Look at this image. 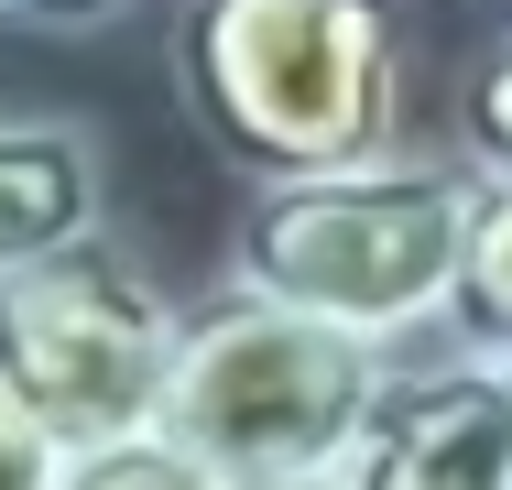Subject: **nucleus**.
Segmentation results:
<instances>
[{
  "label": "nucleus",
  "instance_id": "9",
  "mask_svg": "<svg viewBox=\"0 0 512 490\" xmlns=\"http://www.w3.org/2000/svg\"><path fill=\"white\" fill-rule=\"evenodd\" d=\"M458 131H469V153H480V164H502V175H512V44L480 66V77H469V109H458Z\"/></svg>",
  "mask_w": 512,
  "mask_h": 490
},
{
  "label": "nucleus",
  "instance_id": "10",
  "mask_svg": "<svg viewBox=\"0 0 512 490\" xmlns=\"http://www.w3.org/2000/svg\"><path fill=\"white\" fill-rule=\"evenodd\" d=\"M55 469H66V447H55V436H33V425L0 403V490H55Z\"/></svg>",
  "mask_w": 512,
  "mask_h": 490
},
{
  "label": "nucleus",
  "instance_id": "5",
  "mask_svg": "<svg viewBox=\"0 0 512 490\" xmlns=\"http://www.w3.org/2000/svg\"><path fill=\"white\" fill-rule=\"evenodd\" d=\"M338 490H512V360H480L458 338L382 360Z\"/></svg>",
  "mask_w": 512,
  "mask_h": 490
},
{
  "label": "nucleus",
  "instance_id": "13",
  "mask_svg": "<svg viewBox=\"0 0 512 490\" xmlns=\"http://www.w3.org/2000/svg\"><path fill=\"white\" fill-rule=\"evenodd\" d=\"M0 22H11V0H0Z\"/></svg>",
  "mask_w": 512,
  "mask_h": 490
},
{
  "label": "nucleus",
  "instance_id": "12",
  "mask_svg": "<svg viewBox=\"0 0 512 490\" xmlns=\"http://www.w3.org/2000/svg\"><path fill=\"white\" fill-rule=\"evenodd\" d=\"M295 490H338V480H295Z\"/></svg>",
  "mask_w": 512,
  "mask_h": 490
},
{
  "label": "nucleus",
  "instance_id": "4",
  "mask_svg": "<svg viewBox=\"0 0 512 490\" xmlns=\"http://www.w3.org/2000/svg\"><path fill=\"white\" fill-rule=\"evenodd\" d=\"M186 305L153 284L109 229L0 273V403L55 436V447H109L164 414Z\"/></svg>",
  "mask_w": 512,
  "mask_h": 490
},
{
  "label": "nucleus",
  "instance_id": "6",
  "mask_svg": "<svg viewBox=\"0 0 512 490\" xmlns=\"http://www.w3.org/2000/svg\"><path fill=\"white\" fill-rule=\"evenodd\" d=\"M109 229V164L88 120H0V273Z\"/></svg>",
  "mask_w": 512,
  "mask_h": 490
},
{
  "label": "nucleus",
  "instance_id": "8",
  "mask_svg": "<svg viewBox=\"0 0 512 490\" xmlns=\"http://www.w3.org/2000/svg\"><path fill=\"white\" fill-rule=\"evenodd\" d=\"M55 490H229V480L207 458H186L164 425H142V436H109V447H66Z\"/></svg>",
  "mask_w": 512,
  "mask_h": 490
},
{
  "label": "nucleus",
  "instance_id": "11",
  "mask_svg": "<svg viewBox=\"0 0 512 490\" xmlns=\"http://www.w3.org/2000/svg\"><path fill=\"white\" fill-rule=\"evenodd\" d=\"M131 0H11V22H44V33H88V22H120Z\"/></svg>",
  "mask_w": 512,
  "mask_h": 490
},
{
  "label": "nucleus",
  "instance_id": "7",
  "mask_svg": "<svg viewBox=\"0 0 512 490\" xmlns=\"http://www.w3.org/2000/svg\"><path fill=\"white\" fill-rule=\"evenodd\" d=\"M458 349L480 360H512V175L491 164L480 175V218H469V262H458V294H447V327Z\"/></svg>",
  "mask_w": 512,
  "mask_h": 490
},
{
  "label": "nucleus",
  "instance_id": "3",
  "mask_svg": "<svg viewBox=\"0 0 512 490\" xmlns=\"http://www.w3.org/2000/svg\"><path fill=\"white\" fill-rule=\"evenodd\" d=\"M371 338L295 316V305H262V294H218L186 316L175 338V371H164V436L207 458L229 490H295V480H338L371 392H382Z\"/></svg>",
  "mask_w": 512,
  "mask_h": 490
},
{
  "label": "nucleus",
  "instance_id": "2",
  "mask_svg": "<svg viewBox=\"0 0 512 490\" xmlns=\"http://www.w3.org/2000/svg\"><path fill=\"white\" fill-rule=\"evenodd\" d=\"M164 55L251 186L393 153V0H186Z\"/></svg>",
  "mask_w": 512,
  "mask_h": 490
},
{
  "label": "nucleus",
  "instance_id": "1",
  "mask_svg": "<svg viewBox=\"0 0 512 490\" xmlns=\"http://www.w3.org/2000/svg\"><path fill=\"white\" fill-rule=\"evenodd\" d=\"M480 153H371V164H316V175H262L240 196L229 284L262 305L327 316L371 349H404L447 327V294L469 262L480 218Z\"/></svg>",
  "mask_w": 512,
  "mask_h": 490
}]
</instances>
